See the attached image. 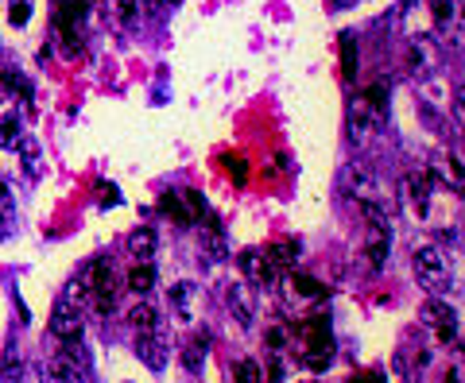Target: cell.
<instances>
[{
    "instance_id": "obj_1",
    "label": "cell",
    "mask_w": 465,
    "mask_h": 383,
    "mask_svg": "<svg viewBox=\"0 0 465 383\" xmlns=\"http://www.w3.org/2000/svg\"><path fill=\"white\" fill-rule=\"evenodd\" d=\"M415 275H419V283L427 290H431V294H442L446 287H450V271H446V259H442V252H438V248H419V252H415Z\"/></svg>"
},
{
    "instance_id": "obj_2",
    "label": "cell",
    "mask_w": 465,
    "mask_h": 383,
    "mask_svg": "<svg viewBox=\"0 0 465 383\" xmlns=\"http://www.w3.org/2000/svg\"><path fill=\"white\" fill-rule=\"evenodd\" d=\"M341 190L349 198H357V202H380V182L372 178V170L353 163V167L341 170Z\"/></svg>"
},
{
    "instance_id": "obj_3",
    "label": "cell",
    "mask_w": 465,
    "mask_h": 383,
    "mask_svg": "<svg viewBox=\"0 0 465 383\" xmlns=\"http://www.w3.org/2000/svg\"><path fill=\"white\" fill-rule=\"evenodd\" d=\"M237 267L245 271V279H249V283H256V287H271V283H275V264H271L268 252H260V248L240 252L237 255Z\"/></svg>"
},
{
    "instance_id": "obj_4",
    "label": "cell",
    "mask_w": 465,
    "mask_h": 383,
    "mask_svg": "<svg viewBox=\"0 0 465 383\" xmlns=\"http://www.w3.org/2000/svg\"><path fill=\"white\" fill-rule=\"evenodd\" d=\"M47 329H51V337L66 340V337H82V310L70 306V302H58L51 314V321H47Z\"/></svg>"
},
{
    "instance_id": "obj_5",
    "label": "cell",
    "mask_w": 465,
    "mask_h": 383,
    "mask_svg": "<svg viewBox=\"0 0 465 383\" xmlns=\"http://www.w3.org/2000/svg\"><path fill=\"white\" fill-rule=\"evenodd\" d=\"M136 352H140V360L152 368V372H163L167 368V340L159 333H136Z\"/></svg>"
},
{
    "instance_id": "obj_6",
    "label": "cell",
    "mask_w": 465,
    "mask_h": 383,
    "mask_svg": "<svg viewBox=\"0 0 465 383\" xmlns=\"http://www.w3.org/2000/svg\"><path fill=\"white\" fill-rule=\"evenodd\" d=\"M388 252H392V233H388V224H368L365 255H368V264H372V271H380V267L388 264Z\"/></svg>"
},
{
    "instance_id": "obj_7",
    "label": "cell",
    "mask_w": 465,
    "mask_h": 383,
    "mask_svg": "<svg viewBox=\"0 0 465 383\" xmlns=\"http://www.w3.org/2000/svg\"><path fill=\"white\" fill-rule=\"evenodd\" d=\"M155 244H159V240H155V229H148V224L128 233V252L136 255V264H148L155 255Z\"/></svg>"
},
{
    "instance_id": "obj_8",
    "label": "cell",
    "mask_w": 465,
    "mask_h": 383,
    "mask_svg": "<svg viewBox=\"0 0 465 383\" xmlns=\"http://www.w3.org/2000/svg\"><path fill=\"white\" fill-rule=\"evenodd\" d=\"M229 310H233V314H237V321L240 325H252V298H249V287H245V283H233V287H229Z\"/></svg>"
},
{
    "instance_id": "obj_9",
    "label": "cell",
    "mask_w": 465,
    "mask_h": 383,
    "mask_svg": "<svg viewBox=\"0 0 465 383\" xmlns=\"http://www.w3.org/2000/svg\"><path fill=\"white\" fill-rule=\"evenodd\" d=\"M23 380V360H20V349L16 340L4 345V360H0V383H20Z\"/></svg>"
},
{
    "instance_id": "obj_10",
    "label": "cell",
    "mask_w": 465,
    "mask_h": 383,
    "mask_svg": "<svg viewBox=\"0 0 465 383\" xmlns=\"http://www.w3.org/2000/svg\"><path fill=\"white\" fill-rule=\"evenodd\" d=\"M132 325H136V333L159 329V310L148 306V302H136V306H132Z\"/></svg>"
},
{
    "instance_id": "obj_11",
    "label": "cell",
    "mask_w": 465,
    "mask_h": 383,
    "mask_svg": "<svg viewBox=\"0 0 465 383\" xmlns=\"http://www.w3.org/2000/svg\"><path fill=\"white\" fill-rule=\"evenodd\" d=\"M159 209L167 213V217H171L174 224H190V221H194V217H190V209L183 205V198H179V194H171V190H167V194L159 198Z\"/></svg>"
},
{
    "instance_id": "obj_12",
    "label": "cell",
    "mask_w": 465,
    "mask_h": 383,
    "mask_svg": "<svg viewBox=\"0 0 465 383\" xmlns=\"http://www.w3.org/2000/svg\"><path fill=\"white\" fill-rule=\"evenodd\" d=\"M128 287L136 290V294H148V290L155 287V267H152V259L148 264H136L128 271Z\"/></svg>"
},
{
    "instance_id": "obj_13",
    "label": "cell",
    "mask_w": 465,
    "mask_h": 383,
    "mask_svg": "<svg viewBox=\"0 0 465 383\" xmlns=\"http://www.w3.org/2000/svg\"><path fill=\"white\" fill-rule=\"evenodd\" d=\"M330 360H334V345H330V337L326 340H314V352H306L303 364L310 368V372H322V368H330Z\"/></svg>"
},
{
    "instance_id": "obj_14",
    "label": "cell",
    "mask_w": 465,
    "mask_h": 383,
    "mask_svg": "<svg viewBox=\"0 0 465 383\" xmlns=\"http://www.w3.org/2000/svg\"><path fill=\"white\" fill-rule=\"evenodd\" d=\"M341 74L345 78H357V39L353 35H341Z\"/></svg>"
},
{
    "instance_id": "obj_15",
    "label": "cell",
    "mask_w": 465,
    "mask_h": 383,
    "mask_svg": "<svg viewBox=\"0 0 465 383\" xmlns=\"http://www.w3.org/2000/svg\"><path fill=\"white\" fill-rule=\"evenodd\" d=\"M12 224H16V205H12V190L8 186H0V236L12 233Z\"/></svg>"
},
{
    "instance_id": "obj_16",
    "label": "cell",
    "mask_w": 465,
    "mask_h": 383,
    "mask_svg": "<svg viewBox=\"0 0 465 383\" xmlns=\"http://www.w3.org/2000/svg\"><path fill=\"white\" fill-rule=\"evenodd\" d=\"M431 190H434L431 174H411V198L419 202V209H427V205H431Z\"/></svg>"
},
{
    "instance_id": "obj_17",
    "label": "cell",
    "mask_w": 465,
    "mask_h": 383,
    "mask_svg": "<svg viewBox=\"0 0 465 383\" xmlns=\"http://www.w3.org/2000/svg\"><path fill=\"white\" fill-rule=\"evenodd\" d=\"M20 151H23V167H27V174H32V178H39V143L23 136L20 139Z\"/></svg>"
},
{
    "instance_id": "obj_18",
    "label": "cell",
    "mask_w": 465,
    "mask_h": 383,
    "mask_svg": "<svg viewBox=\"0 0 465 383\" xmlns=\"http://www.w3.org/2000/svg\"><path fill=\"white\" fill-rule=\"evenodd\" d=\"M16 139H20V117H0V143L16 148Z\"/></svg>"
},
{
    "instance_id": "obj_19",
    "label": "cell",
    "mask_w": 465,
    "mask_h": 383,
    "mask_svg": "<svg viewBox=\"0 0 465 383\" xmlns=\"http://www.w3.org/2000/svg\"><path fill=\"white\" fill-rule=\"evenodd\" d=\"M446 318H454V314H450V306H446V302H438V298H431V302L422 306V321L438 325V321H446Z\"/></svg>"
},
{
    "instance_id": "obj_20",
    "label": "cell",
    "mask_w": 465,
    "mask_h": 383,
    "mask_svg": "<svg viewBox=\"0 0 465 383\" xmlns=\"http://www.w3.org/2000/svg\"><path fill=\"white\" fill-rule=\"evenodd\" d=\"M268 259H271V264H280V267H291L295 259H299V248H295V244H275L268 252Z\"/></svg>"
},
{
    "instance_id": "obj_21",
    "label": "cell",
    "mask_w": 465,
    "mask_h": 383,
    "mask_svg": "<svg viewBox=\"0 0 465 383\" xmlns=\"http://www.w3.org/2000/svg\"><path fill=\"white\" fill-rule=\"evenodd\" d=\"M202 360H206V349H202V345H186L183 349V368L186 372H202Z\"/></svg>"
},
{
    "instance_id": "obj_22",
    "label": "cell",
    "mask_w": 465,
    "mask_h": 383,
    "mask_svg": "<svg viewBox=\"0 0 465 383\" xmlns=\"http://www.w3.org/2000/svg\"><path fill=\"white\" fill-rule=\"evenodd\" d=\"M237 383H264V375H260V364H256V360H240Z\"/></svg>"
},
{
    "instance_id": "obj_23",
    "label": "cell",
    "mask_w": 465,
    "mask_h": 383,
    "mask_svg": "<svg viewBox=\"0 0 465 383\" xmlns=\"http://www.w3.org/2000/svg\"><path fill=\"white\" fill-rule=\"evenodd\" d=\"M39 383H70V380H66L63 368L51 360V364H43V368H39Z\"/></svg>"
},
{
    "instance_id": "obj_24",
    "label": "cell",
    "mask_w": 465,
    "mask_h": 383,
    "mask_svg": "<svg viewBox=\"0 0 465 383\" xmlns=\"http://www.w3.org/2000/svg\"><path fill=\"white\" fill-rule=\"evenodd\" d=\"M190 290H194L190 283H183V287H174V290H171V302H174V310H179L183 318L190 314V310H186V298H190Z\"/></svg>"
},
{
    "instance_id": "obj_25",
    "label": "cell",
    "mask_w": 465,
    "mask_h": 383,
    "mask_svg": "<svg viewBox=\"0 0 465 383\" xmlns=\"http://www.w3.org/2000/svg\"><path fill=\"white\" fill-rule=\"evenodd\" d=\"M186 205H190V217H206V198L198 190H186Z\"/></svg>"
},
{
    "instance_id": "obj_26",
    "label": "cell",
    "mask_w": 465,
    "mask_h": 383,
    "mask_svg": "<svg viewBox=\"0 0 465 383\" xmlns=\"http://www.w3.org/2000/svg\"><path fill=\"white\" fill-rule=\"evenodd\" d=\"M225 167L233 170V174H237V182H245V178H249V163L240 159V155H225Z\"/></svg>"
},
{
    "instance_id": "obj_27",
    "label": "cell",
    "mask_w": 465,
    "mask_h": 383,
    "mask_svg": "<svg viewBox=\"0 0 465 383\" xmlns=\"http://www.w3.org/2000/svg\"><path fill=\"white\" fill-rule=\"evenodd\" d=\"M4 85H8V89H20V97H27V93H32V85H27V78L12 74V70L4 74Z\"/></svg>"
},
{
    "instance_id": "obj_28",
    "label": "cell",
    "mask_w": 465,
    "mask_h": 383,
    "mask_svg": "<svg viewBox=\"0 0 465 383\" xmlns=\"http://www.w3.org/2000/svg\"><path fill=\"white\" fill-rule=\"evenodd\" d=\"M27 20H32V4H27V0L12 4V23H27Z\"/></svg>"
},
{
    "instance_id": "obj_29",
    "label": "cell",
    "mask_w": 465,
    "mask_h": 383,
    "mask_svg": "<svg viewBox=\"0 0 465 383\" xmlns=\"http://www.w3.org/2000/svg\"><path fill=\"white\" fill-rule=\"evenodd\" d=\"M295 290H299V294H322V287H318V283H310L306 275H295Z\"/></svg>"
},
{
    "instance_id": "obj_30",
    "label": "cell",
    "mask_w": 465,
    "mask_h": 383,
    "mask_svg": "<svg viewBox=\"0 0 465 383\" xmlns=\"http://www.w3.org/2000/svg\"><path fill=\"white\" fill-rule=\"evenodd\" d=\"M283 345H287V329H280V325H275V329H268V349L280 352Z\"/></svg>"
},
{
    "instance_id": "obj_31",
    "label": "cell",
    "mask_w": 465,
    "mask_h": 383,
    "mask_svg": "<svg viewBox=\"0 0 465 383\" xmlns=\"http://www.w3.org/2000/svg\"><path fill=\"white\" fill-rule=\"evenodd\" d=\"M117 202H120V190H113V186L101 182V205H117Z\"/></svg>"
},
{
    "instance_id": "obj_32",
    "label": "cell",
    "mask_w": 465,
    "mask_h": 383,
    "mask_svg": "<svg viewBox=\"0 0 465 383\" xmlns=\"http://www.w3.org/2000/svg\"><path fill=\"white\" fill-rule=\"evenodd\" d=\"M450 12H454V8H450L446 0H434V20H438V23H446V20H450Z\"/></svg>"
},
{
    "instance_id": "obj_33",
    "label": "cell",
    "mask_w": 465,
    "mask_h": 383,
    "mask_svg": "<svg viewBox=\"0 0 465 383\" xmlns=\"http://www.w3.org/2000/svg\"><path fill=\"white\" fill-rule=\"evenodd\" d=\"M136 16V0H120V20H132Z\"/></svg>"
},
{
    "instance_id": "obj_34",
    "label": "cell",
    "mask_w": 465,
    "mask_h": 383,
    "mask_svg": "<svg viewBox=\"0 0 465 383\" xmlns=\"http://www.w3.org/2000/svg\"><path fill=\"white\" fill-rule=\"evenodd\" d=\"M268 383H283V364H280V360L268 368Z\"/></svg>"
},
{
    "instance_id": "obj_35",
    "label": "cell",
    "mask_w": 465,
    "mask_h": 383,
    "mask_svg": "<svg viewBox=\"0 0 465 383\" xmlns=\"http://www.w3.org/2000/svg\"><path fill=\"white\" fill-rule=\"evenodd\" d=\"M368 101H372V105H384V85H372V89H368Z\"/></svg>"
},
{
    "instance_id": "obj_36",
    "label": "cell",
    "mask_w": 465,
    "mask_h": 383,
    "mask_svg": "<svg viewBox=\"0 0 465 383\" xmlns=\"http://www.w3.org/2000/svg\"><path fill=\"white\" fill-rule=\"evenodd\" d=\"M457 372H462V368H450V372H446V383H462V375H457Z\"/></svg>"
},
{
    "instance_id": "obj_37",
    "label": "cell",
    "mask_w": 465,
    "mask_h": 383,
    "mask_svg": "<svg viewBox=\"0 0 465 383\" xmlns=\"http://www.w3.org/2000/svg\"><path fill=\"white\" fill-rule=\"evenodd\" d=\"M353 383H380V375H357Z\"/></svg>"
},
{
    "instance_id": "obj_38",
    "label": "cell",
    "mask_w": 465,
    "mask_h": 383,
    "mask_svg": "<svg viewBox=\"0 0 465 383\" xmlns=\"http://www.w3.org/2000/svg\"><path fill=\"white\" fill-rule=\"evenodd\" d=\"M159 4H174V0H159Z\"/></svg>"
}]
</instances>
